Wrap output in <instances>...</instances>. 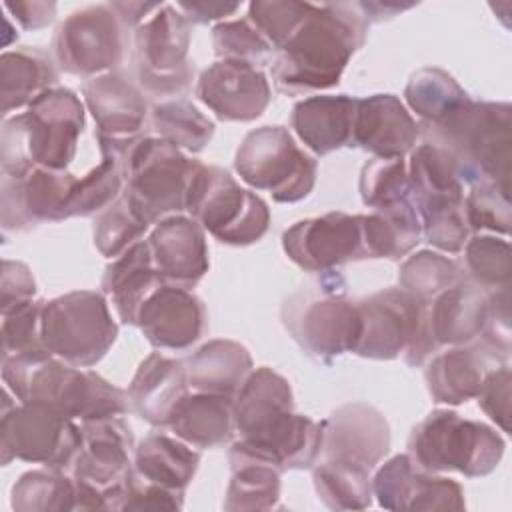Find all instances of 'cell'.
<instances>
[{
    "instance_id": "47",
    "label": "cell",
    "mask_w": 512,
    "mask_h": 512,
    "mask_svg": "<svg viewBox=\"0 0 512 512\" xmlns=\"http://www.w3.org/2000/svg\"><path fill=\"white\" fill-rule=\"evenodd\" d=\"M310 10V2L258 0L248 4V20L274 50H280L288 42V38L300 28Z\"/></svg>"
},
{
    "instance_id": "52",
    "label": "cell",
    "mask_w": 512,
    "mask_h": 512,
    "mask_svg": "<svg viewBox=\"0 0 512 512\" xmlns=\"http://www.w3.org/2000/svg\"><path fill=\"white\" fill-rule=\"evenodd\" d=\"M482 344L490 352L508 356L510 352V296L508 288L492 290L486 302V318L482 328Z\"/></svg>"
},
{
    "instance_id": "23",
    "label": "cell",
    "mask_w": 512,
    "mask_h": 512,
    "mask_svg": "<svg viewBox=\"0 0 512 512\" xmlns=\"http://www.w3.org/2000/svg\"><path fill=\"white\" fill-rule=\"evenodd\" d=\"M136 326L154 348L186 350L206 328V308L192 290L162 282L142 302Z\"/></svg>"
},
{
    "instance_id": "12",
    "label": "cell",
    "mask_w": 512,
    "mask_h": 512,
    "mask_svg": "<svg viewBox=\"0 0 512 512\" xmlns=\"http://www.w3.org/2000/svg\"><path fill=\"white\" fill-rule=\"evenodd\" d=\"M42 342L60 360L90 368L112 348L118 326L106 298L94 290H76L44 302Z\"/></svg>"
},
{
    "instance_id": "48",
    "label": "cell",
    "mask_w": 512,
    "mask_h": 512,
    "mask_svg": "<svg viewBox=\"0 0 512 512\" xmlns=\"http://www.w3.org/2000/svg\"><path fill=\"white\" fill-rule=\"evenodd\" d=\"M510 210V190L488 180L472 184L468 196L464 198L466 222L474 232L488 230L508 234Z\"/></svg>"
},
{
    "instance_id": "19",
    "label": "cell",
    "mask_w": 512,
    "mask_h": 512,
    "mask_svg": "<svg viewBox=\"0 0 512 512\" xmlns=\"http://www.w3.org/2000/svg\"><path fill=\"white\" fill-rule=\"evenodd\" d=\"M372 494L388 510H464L462 486L422 470L408 454L384 462L372 478Z\"/></svg>"
},
{
    "instance_id": "44",
    "label": "cell",
    "mask_w": 512,
    "mask_h": 512,
    "mask_svg": "<svg viewBox=\"0 0 512 512\" xmlns=\"http://www.w3.org/2000/svg\"><path fill=\"white\" fill-rule=\"evenodd\" d=\"M464 268L470 280L482 290H500L510 286L512 254L504 238L480 234L464 244Z\"/></svg>"
},
{
    "instance_id": "50",
    "label": "cell",
    "mask_w": 512,
    "mask_h": 512,
    "mask_svg": "<svg viewBox=\"0 0 512 512\" xmlns=\"http://www.w3.org/2000/svg\"><path fill=\"white\" fill-rule=\"evenodd\" d=\"M42 308L44 300H32L8 314H2V358L42 350Z\"/></svg>"
},
{
    "instance_id": "6",
    "label": "cell",
    "mask_w": 512,
    "mask_h": 512,
    "mask_svg": "<svg viewBox=\"0 0 512 512\" xmlns=\"http://www.w3.org/2000/svg\"><path fill=\"white\" fill-rule=\"evenodd\" d=\"M504 438L484 422L452 410L430 412L408 438V456L426 472L490 474L502 460Z\"/></svg>"
},
{
    "instance_id": "18",
    "label": "cell",
    "mask_w": 512,
    "mask_h": 512,
    "mask_svg": "<svg viewBox=\"0 0 512 512\" xmlns=\"http://www.w3.org/2000/svg\"><path fill=\"white\" fill-rule=\"evenodd\" d=\"M78 178L66 170L30 168L20 176H2V224L26 230L40 222L70 218V196Z\"/></svg>"
},
{
    "instance_id": "41",
    "label": "cell",
    "mask_w": 512,
    "mask_h": 512,
    "mask_svg": "<svg viewBox=\"0 0 512 512\" xmlns=\"http://www.w3.org/2000/svg\"><path fill=\"white\" fill-rule=\"evenodd\" d=\"M152 124L158 138L186 152H200L214 134V122L184 98L166 100L154 106Z\"/></svg>"
},
{
    "instance_id": "33",
    "label": "cell",
    "mask_w": 512,
    "mask_h": 512,
    "mask_svg": "<svg viewBox=\"0 0 512 512\" xmlns=\"http://www.w3.org/2000/svg\"><path fill=\"white\" fill-rule=\"evenodd\" d=\"M200 454L180 438L148 434L134 450V474L146 482L184 492L196 474Z\"/></svg>"
},
{
    "instance_id": "2",
    "label": "cell",
    "mask_w": 512,
    "mask_h": 512,
    "mask_svg": "<svg viewBox=\"0 0 512 512\" xmlns=\"http://www.w3.org/2000/svg\"><path fill=\"white\" fill-rule=\"evenodd\" d=\"M366 34L368 22L356 4H312L300 28L276 50L272 64L276 88L302 94L336 86Z\"/></svg>"
},
{
    "instance_id": "4",
    "label": "cell",
    "mask_w": 512,
    "mask_h": 512,
    "mask_svg": "<svg viewBox=\"0 0 512 512\" xmlns=\"http://www.w3.org/2000/svg\"><path fill=\"white\" fill-rule=\"evenodd\" d=\"M424 140L446 150L462 182H494L510 190L512 108L508 102L468 100L438 122L420 124Z\"/></svg>"
},
{
    "instance_id": "39",
    "label": "cell",
    "mask_w": 512,
    "mask_h": 512,
    "mask_svg": "<svg viewBox=\"0 0 512 512\" xmlns=\"http://www.w3.org/2000/svg\"><path fill=\"white\" fill-rule=\"evenodd\" d=\"M404 98L422 122L444 120L470 100L466 90L440 68L414 72L406 84Z\"/></svg>"
},
{
    "instance_id": "10",
    "label": "cell",
    "mask_w": 512,
    "mask_h": 512,
    "mask_svg": "<svg viewBox=\"0 0 512 512\" xmlns=\"http://www.w3.org/2000/svg\"><path fill=\"white\" fill-rule=\"evenodd\" d=\"M342 280H324L320 286L294 294L282 308V320L292 338L316 360L354 352L362 318L358 302L346 298Z\"/></svg>"
},
{
    "instance_id": "35",
    "label": "cell",
    "mask_w": 512,
    "mask_h": 512,
    "mask_svg": "<svg viewBox=\"0 0 512 512\" xmlns=\"http://www.w3.org/2000/svg\"><path fill=\"white\" fill-rule=\"evenodd\" d=\"M360 218L368 258H400L422 238V224L412 198L360 214Z\"/></svg>"
},
{
    "instance_id": "31",
    "label": "cell",
    "mask_w": 512,
    "mask_h": 512,
    "mask_svg": "<svg viewBox=\"0 0 512 512\" xmlns=\"http://www.w3.org/2000/svg\"><path fill=\"white\" fill-rule=\"evenodd\" d=\"M188 388L234 398L252 372L248 350L232 340H210L184 364Z\"/></svg>"
},
{
    "instance_id": "7",
    "label": "cell",
    "mask_w": 512,
    "mask_h": 512,
    "mask_svg": "<svg viewBox=\"0 0 512 512\" xmlns=\"http://www.w3.org/2000/svg\"><path fill=\"white\" fill-rule=\"evenodd\" d=\"M186 212L216 240L230 246L258 242L270 224L266 202L240 184L222 168L198 160L186 192Z\"/></svg>"
},
{
    "instance_id": "43",
    "label": "cell",
    "mask_w": 512,
    "mask_h": 512,
    "mask_svg": "<svg viewBox=\"0 0 512 512\" xmlns=\"http://www.w3.org/2000/svg\"><path fill=\"white\" fill-rule=\"evenodd\" d=\"M462 280V268L448 256L432 250H420L408 256L398 270L400 288L422 302H430L440 292Z\"/></svg>"
},
{
    "instance_id": "15",
    "label": "cell",
    "mask_w": 512,
    "mask_h": 512,
    "mask_svg": "<svg viewBox=\"0 0 512 512\" xmlns=\"http://www.w3.org/2000/svg\"><path fill=\"white\" fill-rule=\"evenodd\" d=\"M190 22L170 6L160 4L134 32V60L140 86L152 96H178L192 80L188 62Z\"/></svg>"
},
{
    "instance_id": "56",
    "label": "cell",
    "mask_w": 512,
    "mask_h": 512,
    "mask_svg": "<svg viewBox=\"0 0 512 512\" xmlns=\"http://www.w3.org/2000/svg\"><path fill=\"white\" fill-rule=\"evenodd\" d=\"M176 8L184 12L188 22L208 24L212 20H220L240 8V4H224V2H178Z\"/></svg>"
},
{
    "instance_id": "30",
    "label": "cell",
    "mask_w": 512,
    "mask_h": 512,
    "mask_svg": "<svg viewBox=\"0 0 512 512\" xmlns=\"http://www.w3.org/2000/svg\"><path fill=\"white\" fill-rule=\"evenodd\" d=\"M234 398L220 394H186L170 414L168 428L192 448H216L232 438Z\"/></svg>"
},
{
    "instance_id": "54",
    "label": "cell",
    "mask_w": 512,
    "mask_h": 512,
    "mask_svg": "<svg viewBox=\"0 0 512 512\" xmlns=\"http://www.w3.org/2000/svg\"><path fill=\"white\" fill-rule=\"evenodd\" d=\"M2 314H8L28 302L34 300L36 294V282L28 270L26 264L16 260H4L2 262Z\"/></svg>"
},
{
    "instance_id": "5",
    "label": "cell",
    "mask_w": 512,
    "mask_h": 512,
    "mask_svg": "<svg viewBox=\"0 0 512 512\" xmlns=\"http://www.w3.org/2000/svg\"><path fill=\"white\" fill-rule=\"evenodd\" d=\"M84 128V106L68 88H52L26 112L4 118L2 174L20 176L30 168L66 170L76 156Z\"/></svg>"
},
{
    "instance_id": "27",
    "label": "cell",
    "mask_w": 512,
    "mask_h": 512,
    "mask_svg": "<svg viewBox=\"0 0 512 512\" xmlns=\"http://www.w3.org/2000/svg\"><path fill=\"white\" fill-rule=\"evenodd\" d=\"M358 98L310 96L292 108L290 124L298 138L318 156L350 146Z\"/></svg>"
},
{
    "instance_id": "38",
    "label": "cell",
    "mask_w": 512,
    "mask_h": 512,
    "mask_svg": "<svg viewBox=\"0 0 512 512\" xmlns=\"http://www.w3.org/2000/svg\"><path fill=\"white\" fill-rule=\"evenodd\" d=\"M116 146H100L102 160L86 176L78 178L70 196V216H92L112 206L126 184V154Z\"/></svg>"
},
{
    "instance_id": "26",
    "label": "cell",
    "mask_w": 512,
    "mask_h": 512,
    "mask_svg": "<svg viewBox=\"0 0 512 512\" xmlns=\"http://www.w3.org/2000/svg\"><path fill=\"white\" fill-rule=\"evenodd\" d=\"M130 408L152 426H166L178 402L188 394L186 368L180 360L152 352L140 362L128 390Z\"/></svg>"
},
{
    "instance_id": "58",
    "label": "cell",
    "mask_w": 512,
    "mask_h": 512,
    "mask_svg": "<svg viewBox=\"0 0 512 512\" xmlns=\"http://www.w3.org/2000/svg\"><path fill=\"white\" fill-rule=\"evenodd\" d=\"M414 4H400V2H356V8L362 12V16L366 18V22L370 20H384L394 16L396 12L408 10Z\"/></svg>"
},
{
    "instance_id": "8",
    "label": "cell",
    "mask_w": 512,
    "mask_h": 512,
    "mask_svg": "<svg viewBox=\"0 0 512 512\" xmlns=\"http://www.w3.org/2000/svg\"><path fill=\"white\" fill-rule=\"evenodd\" d=\"M82 448L72 464L76 510H120L132 474L134 436L120 416L82 422Z\"/></svg>"
},
{
    "instance_id": "17",
    "label": "cell",
    "mask_w": 512,
    "mask_h": 512,
    "mask_svg": "<svg viewBox=\"0 0 512 512\" xmlns=\"http://www.w3.org/2000/svg\"><path fill=\"white\" fill-rule=\"evenodd\" d=\"M286 256L306 272H332L352 260L368 258L360 214L328 212L306 218L282 234Z\"/></svg>"
},
{
    "instance_id": "22",
    "label": "cell",
    "mask_w": 512,
    "mask_h": 512,
    "mask_svg": "<svg viewBox=\"0 0 512 512\" xmlns=\"http://www.w3.org/2000/svg\"><path fill=\"white\" fill-rule=\"evenodd\" d=\"M390 450V426L386 418L364 402L340 406L322 420L324 460H336L372 470Z\"/></svg>"
},
{
    "instance_id": "9",
    "label": "cell",
    "mask_w": 512,
    "mask_h": 512,
    "mask_svg": "<svg viewBox=\"0 0 512 512\" xmlns=\"http://www.w3.org/2000/svg\"><path fill=\"white\" fill-rule=\"evenodd\" d=\"M362 330L354 352L362 358L392 360L404 354L408 366H420L436 342L428 324V302L402 288H386L358 302Z\"/></svg>"
},
{
    "instance_id": "11",
    "label": "cell",
    "mask_w": 512,
    "mask_h": 512,
    "mask_svg": "<svg viewBox=\"0 0 512 512\" xmlns=\"http://www.w3.org/2000/svg\"><path fill=\"white\" fill-rule=\"evenodd\" d=\"M192 164L164 138H140L126 154L124 200L148 226L186 210Z\"/></svg>"
},
{
    "instance_id": "28",
    "label": "cell",
    "mask_w": 512,
    "mask_h": 512,
    "mask_svg": "<svg viewBox=\"0 0 512 512\" xmlns=\"http://www.w3.org/2000/svg\"><path fill=\"white\" fill-rule=\"evenodd\" d=\"M488 294L474 282H458L428 302V324L438 344L464 346L480 338Z\"/></svg>"
},
{
    "instance_id": "42",
    "label": "cell",
    "mask_w": 512,
    "mask_h": 512,
    "mask_svg": "<svg viewBox=\"0 0 512 512\" xmlns=\"http://www.w3.org/2000/svg\"><path fill=\"white\" fill-rule=\"evenodd\" d=\"M12 508L18 512L76 510L74 480L56 468L26 472L12 486Z\"/></svg>"
},
{
    "instance_id": "24",
    "label": "cell",
    "mask_w": 512,
    "mask_h": 512,
    "mask_svg": "<svg viewBox=\"0 0 512 512\" xmlns=\"http://www.w3.org/2000/svg\"><path fill=\"white\" fill-rule=\"evenodd\" d=\"M152 264L166 284L192 288L208 272L204 228L188 216L174 214L160 220L148 236Z\"/></svg>"
},
{
    "instance_id": "57",
    "label": "cell",
    "mask_w": 512,
    "mask_h": 512,
    "mask_svg": "<svg viewBox=\"0 0 512 512\" xmlns=\"http://www.w3.org/2000/svg\"><path fill=\"white\" fill-rule=\"evenodd\" d=\"M118 14L120 22L130 28H138L160 4H144V2H112L110 4Z\"/></svg>"
},
{
    "instance_id": "16",
    "label": "cell",
    "mask_w": 512,
    "mask_h": 512,
    "mask_svg": "<svg viewBox=\"0 0 512 512\" xmlns=\"http://www.w3.org/2000/svg\"><path fill=\"white\" fill-rule=\"evenodd\" d=\"M122 26L110 4L72 12L58 26L52 40L58 66L88 80L112 72L122 62Z\"/></svg>"
},
{
    "instance_id": "37",
    "label": "cell",
    "mask_w": 512,
    "mask_h": 512,
    "mask_svg": "<svg viewBox=\"0 0 512 512\" xmlns=\"http://www.w3.org/2000/svg\"><path fill=\"white\" fill-rule=\"evenodd\" d=\"M410 198L414 206H426L436 202H462L464 182L452 156L434 146L420 144L410 154L408 164Z\"/></svg>"
},
{
    "instance_id": "1",
    "label": "cell",
    "mask_w": 512,
    "mask_h": 512,
    "mask_svg": "<svg viewBox=\"0 0 512 512\" xmlns=\"http://www.w3.org/2000/svg\"><path fill=\"white\" fill-rule=\"evenodd\" d=\"M236 440L276 468H312L322 448V422L294 412L292 388L268 366L252 368L234 396Z\"/></svg>"
},
{
    "instance_id": "32",
    "label": "cell",
    "mask_w": 512,
    "mask_h": 512,
    "mask_svg": "<svg viewBox=\"0 0 512 512\" xmlns=\"http://www.w3.org/2000/svg\"><path fill=\"white\" fill-rule=\"evenodd\" d=\"M58 80L56 66L48 52L40 48L8 50L0 58V96L2 114L28 108L44 92L52 90Z\"/></svg>"
},
{
    "instance_id": "53",
    "label": "cell",
    "mask_w": 512,
    "mask_h": 512,
    "mask_svg": "<svg viewBox=\"0 0 512 512\" xmlns=\"http://www.w3.org/2000/svg\"><path fill=\"white\" fill-rule=\"evenodd\" d=\"M184 502V492H176L152 482H146L130 474L128 488L120 510H180Z\"/></svg>"
},
{
    "instance_id": "51",
    "label": "cell",
    "mask_w": 512,
    "mask_h": 512,
    "mask_svg": "<svg viewBox=\"0 0 512 512\" xmlns=\"http://www.w3.org/2000/svg\"><path fill=\"white\" fill-rule=\"evenodd\" d=\"M478 406L504 432L510 430V368L504 364L484 374L476 394Z\"/></svg>"
},
{
    "instance_id": "46",
    "label": "cell",
    "mask_w": 512,
    "mask_h": 512,
    "mask_svg": "<svg viewBox=\"0 0 512 512\" xmlns=\"http://www.w3.org/2000/svg\"><path fill=\"white\" fill-rule=\"evenodd\" d=\"M148 230V224L136 216L128 202L118 198L112 206L102 210L94 222V246L106 258H118Z\"/></svg>"
},
{
    "instance_id": "21",
    "label": "cell",
    "mask_w": 512,
    "mask_h": 512,
    "mask_svg": "<svg viewBox=\"0 0 512 512\" xmlns=\"http://www.w3.org/2000/svg\"><path fill=\"white\" fill-rule=\"evenodd\" d=\"M198 100L224 122H250L270 104V84L260 68L242 60H218L196 84Z\"/></svg>"
},
{
    "instance_id": "3",
    "label": "cell",
    "mask_w": 512,
    "mask_h": 512,
    "mask_svg": "<svg viewBox=\"0 0 512 512\" xmlns=\"http://www.w3.org/2000/svg\"><path fill=\"white\" fill-rule=\"evenodd\" d=\"M2 380L22 404H42L72 420H100L130 410L124 390L46 348L2 358Z\"/></svg>"
},
{
    "instance_id": "49",
    "label": "cell",
    "mask_w": 512,
    "mask_h": 512,
    "mask_svg": "<svg viewBox=\"0 0 512 512\" xmlns=\"http://www.w3.org/2000/svg\"><path fill=\"white\" fill-rule=\"evenodd\" d=\"M212 44L220 60H242L250 64L272 50L248 18L216 24L212 30Z\"/></svg>"
},
{
    "instance_id": "55",
    "label": "cell",
    "mask_w": 512,
    "mask_h": 512,
    "mask_svg": "<svg viewBox=\"0 0 512 512\" xmlns=\"http://www.w3.org/2000/svg\"><path fill=\"white\" fill-rule=\"evenodd\" d=\"M4 8L14 14V18L26 30L44 28L54 20L56 4L54 2H4Z\"/></svg>"
},
{
    "instance_id": "29",
    "label": "cell",
    "mask_w": 512,
    "mask_h": 512,
    "mask_svg": "<svg viewBox=\"0 0 512 512\" xmlns=\"http://www.w3.org/2000/svg\"><path fill=\"white\" fill-rule=\"evenodd\" d=\"M160 284L162 278L152 264L148 242L140 240L106 266L102 292L112 300L120 320L136 326V314L142 302Z\"/></svg>"
},
{
    "instance_id": "14",
    "label": "cell",
    "mask_w": 512,
    "mask_h": 512,
    "mask_svg": "<svg viewBox=\"0 0 512 512\" xmlns=\"http://www.w3.org/2000/svg\"><path fill=\"white\" fill-rule=\"evenodd\" d=\"M82 448V428L72 418L42 404H10L4 392L0 420L2 464L18 458L46 468H72Z\"/></svg>"
},
{
    "instance_id": "45",
    "label": "cell",
    "mask_w": 512,
    "mask_h": 512,
    "mask_svg": "<svg viewBox=\"0 0 512 512\" xmlns=\"http://www.w3.org/2000/svg\"><path fill=\"white\" fill-rule=\"evenodd\" d=\"M362 202L376 210L410 198L408 166L404 158H372L360 174Z\"/></svg>"
},
{
    "instance_id": "13",
    "label": "cell",
    "mask_w": 512,
    "mask_h": 512,
    "mask_svg": "<svg viewBox=\"0 0 512 512\" xmlns=\"http://www.w3.org/2000/svg\"><path fill=\"white\" fill-rule=\"evenodd\" d=\"M234 166L248 186L268 190L276 202L306 198L314 188L318 168L284 126H262L248 132Z\"/></svg>"
},
{
    "instance_id": "25",
    "label": "cell",
    "mask_w": 512,
    "mask_h": 512,
    "mask_svg": "<svg viewBox=\"0 0 512 512\" xmlns=\"http://www.w3.org/2000/svg\"><path fill=\"white\" fill-rule=\"evenodd\" d=\"M420 136V124L394 94L358 98L350 146L362 148L374 158H404Z\"/></svg>"
},
{
    "instance_id": "36",
    "label": "cell",
    "mask_w": 512,
    "mask_h": 512,
    "mask_svg": "<svg viewBox=\"0 0 512 512\" xmlns=\"http://www.w3.org/2000/svg\"><path fill=\"white\" fill-rule=\"evenodd\" d=\"M486 372V360L476 348L456 346L438 354L428 364L424 378L436 404L458 406L476 398Z\"/></svg>"
},
{
    "instance_id": "20",
    "label": "cell",
    "mask_w": 512,
    "mask_h": 512,
    "mask_svg": "<svg viewBox=\"0 0 512 512\" xmlns=\"http://www.w3.org/2000/svg\"><path fill=\"white\" fill-rule=\"evenodd\" d=\"M82 92L96 120L98 146L130 150L140 140L148 114V104L140 88L126 76L108 72L90 78Z\"/></svg>"
},
{
    "instance_id": "40",
    "label": "cell",
    "mask_w": 512,
    "mask_h": 512,
    "mask_svg": "<svg viewBox=\"0 0 512 512\" xmlns=\"http://www.w3.org/2000/svg\"><path fill=\"white\" fill-rule=\"evenodd\" d=\"M314 486L318 498L332 510H362L372 502L370 470L324 460L314 468Z\"/></svg>"
},
{
    "instance_id": "34",
    "label": "cell",
    "mask_w": 512,
    "mask_h": 512,
    "mask_svg": "<svg viewBox=\"0 0 512 512\" xmlns=\"http://www.w3.org/2000/svg\"><path fill=\"white\" fill-rule=\"evenodd\" d=\"M230 482L226 490V510H270L280 498V472L274 464L244 450L238 442L230 454Z\"/></svg>"
}]
</instances>
